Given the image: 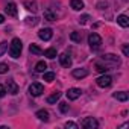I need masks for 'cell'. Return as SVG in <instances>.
I'll list each match as a JSON object with an SVG mask.
<instances>
[{"mask_svg":"<svg viewBox=\"0 0 129 129\" xmlns=\"http://www.w3.org/2000/svg\"><path fill=\"white\" fill-rule=\"evenodd\" d=\"M21 50H23V43L20 38H14L9 44V55L12 58H18L21 55Z\"/></svg>","mask_w":129,"mask_h":129,"instance_id":"obj_1","label":"cell"},{"mask_svg":"<svg viewBox=\"0 0 129 129\" xmlns=\"http://www.w3.org/2000/svg\"><path fill=\"white\" fill-rule=\"evenodd\" d=\"M88 44H90V47H91L93 50H97V49L102 46V38H100V35L96 34V32L90 34V35H88Z\"/></svg>","mask_w":129,"mask_h":129,"instance_id":"obj_2","label":"cell"},{"mask_svg":"<svg viewBox=\"0 0 129 129\" xmlns=\"http://www.w3.org/2000/svg\"><path fill=\"white\" fill-rule=\"evenodd\" d=\"M102 61L105 62H109V66H120V58L117 55H112V53H105L102 55Z\"/></svg>","mask_w":129,"mask_h":129,"instance_id":"obj_3","label":"cell"},{"mask_svg":"<svg viewBox=\"0 0 129 129\" xmlns=\"http://www.w3.org/2000/svg\"><path fill=\"white\" fill-rule=\"evenodd\" d=\"M29 93H30V96L38 97V96H41V94L44 93V87H43L40 82H34V84L29 87Z\"/></svg>","mask_w":129,"mask_h":129,"instance_id":"obj_4","label":"cell"},{"mask_svg":"<svg viewBox=\"0 0 129 129\" xmlns=\"http://www.w3.org/2000/svg\"><path fill=\"white\" fill-rule=\"evenodd\" d=\"M81 126L85 129H96V127H99V121L93 117H87L81 121Z\"/></svg>","mask_w":129,"mask_h":129,"instance_id":"obj_5","label":"cell"},{"mask_svg":"<svg viewBox=\"0 0 129 129\" xmlns=\"http://www.w3.org/2000/svg\"><path fill=\"white\" fill-rule=\"evenodd\" d=\"M96 84H97L100 88H108V87H111V84H112V78L108 76V75H103V76H100V78L96 79Z\"/></svg>","mask_w":129,"mask_h":129,"instance_id":"obj_6","label":"cell"},{"mask_svg":"<svg viewBox=\"0 0 129 129\" xmlns=\"http://www.w3.org/2000/svg\"><path fill=\"white\" fill-rule=\"evenodd\" d=\"M59 62H61V66L66 67V69L72 67V58H70V55H67V53H61V55H59Z\"/></svg>","mask_w":129,"mask_h":129,"instance_id":"obj_7","label":"cell"},{"mask_svg":"<svg viewBox=\"0 0 129 129\" xmlns=\"http://www.w3.org/2000/svg\"><path fill=\"white\" fill-rule=\"evenodd\" d=\"M81 94H82V90H81V88H70V90L67 91L69 100H76V99L81 97Z\"/></svg>","mask_w":129,"mask_h":129,"instance_id":"obj_8","label":"cell"},{"mask_svg":"<svg viewBox=\"0 0 129 129\" xmlns=\"http://www.w3.org/2000/svg\"><path fill=\"white\" fill-rule=\"evenodd\" d=\"M108 70H111V66H109V64H106L105 61H97V62H96V72H99V73H106Z\"/></svg>","mask_w":129,"mask_h":129,"instance_id":"obj_9","label":"cell"},{"mask_svg":"<svg viewBox=\"0 0 129 129\" xmlns=\"http://www.w3.org/2000/svg\"><path fill=\"white\" fill-rule=\"evenodd\" d=\"M5 12H6L8 15H11V17H17V14H18V11H17V5L12 3V2H9V3L5 6Z\"/></svg>","mask_w":129,"mask_h":129,"instance_id":"obj_10","label":"cell"},{"mask_svg":"<svg viewBox=\"0 0 129 129\" xmlns=\"http://www.w3.org/2000/svg\"><path fill=\"white\" fill-rule=\"evenodd\" d=\"M5 88H6V93H9V94H17L18 93V85L14 81H6Z\"/></svg>","mask_w":129,"mask_h":129,"instance_id":"obj_11","label":"cell"},{"mask_svg":"<svg viewBox=\"0 0 129 129\" xmlns=\"http://www.w3.org/2000/svg\"><path fill=\"white\" fill-rule=\"evenodd\" d=\"M52 35H53V32H52V29H49V27H44V29H41V30L38 32V37H40L41 40H44V41H49V40L52 38Z\"/></svg>","mask_w":129,"mask_h":129,"instance_id":"obj_12","label":"cell"},{"mask_svg":"<svg viewBox=\"0 0 129 129\" xmlns=\"http://www.w3.org/2000/svg\"><path fill=\"white\" fill-rule=\"evenodd\" d=\"M73 78H76V79H82V78H85V76H88V70L87 69H76V70H73Z\"/></svg>","mask_w":129,"mask_h":129,"instance_id":"obj_13","label":"cell"},{"mask_svg":"<svg viewBox=\"0 0 129 129\" xmlns=\"http://www.w3.org/2000/svg\"><path fill=\"white\" fill-rule=\"evenodd\" d=\"M70 6H72V9H75V11H82L85 5H84L82 0H72V2H70Z\"/></svg>","mask_w":129,"mask_h":129,"instance_id":"obj_14","label":"cell"},{"mask_svg":"<svg viewBox=\"0 0 129 129\" xmlns=\"http://www.w3.org/2000/svg\"><path fill=\"white\" fill-rule=\"evenodd\" d=\"M50 114H49V111H46V109H40V111H37V114H35V117H38L40 120H43V121H49V117Z\"/></svg>","mask_w":129,"mask_h":129,"instance_id":"obj_15","label":"cell"},{"mask_svg":"<svg viewBox=\"0 0 129 129\" xmlns=\"http://www.w3.org/2000/svg\"><path fill=\"white\" fill-rule=\"evenodd\" d=\"M117 23H118L121 27H127V26H129V18H127V15H123V14L118 15V17H117Z\"/></svg>","mask_w":129,"mask_h":129,"instance_id":"obj_16","label":"cell"},{"mask_svg":"<svg viewBox=\"0 0 129 129\" xmlns=\"http://www.w3.org/2000/svg\"><path fill=\"white\" fill-rule=\"evenodd\" d=\"M59 99H61V93H59V91H55V93H52V94L47 97V103H56Z\"/></svg>","mask_w":129,"mask_h":129,"instance_id":"obj_17","label":"cell"},{"mask_svg":"<svg viewBox=\"0 0 129 129\" xmlns=\"http://www.w3.org/2000/svg\"><path fill=\"white\" fill-rule=\"evenodd\" d=\"M127 93L126 91H118V93H114V99H117V100H120V102H126L127 100Z\"/></svg>","mask_w":129,"mask_h":129,"instance_id":"obj_18","label":"cell"},{"mask_svg":"<svg viewBox=\"0 0 129 129\" xmlns=\"http://www.w3.org/2000/svg\"><path fill=\"white\" fill-rule=\"evenodd\" d=\"M23 6H24V8H26L27 11H32V12H37V9H38V8H37V3H35V2H27V0H26L24 3H23Z\"/></svg>","mask_w":129,"mask_h":129,"instance_id":"obj_19","label":"cell"},{"mask_svg":"<svg viewBox=\"0 0 129 129\" xmlns=\"http://www.w3.org/2000/svg\"><path fill=\"white\" fill-rule=\"evenodd\" d=\"M46 69H47V64H46L44 61H40V62H37L35 70H37L38 73H44V72H46Z\"/></svg>","mask_w":129,"mask_h":129,"instance_id":"obj_20","label":"cell"},{"mask_svg":"<svg viewBox=\"0 0 129 129\" xmlns=\"http://www.w3.org/2000/svg\"><path fill=\"white\" fill-rule=\"evenodd\" d=\"M44 20H47V21H55V20H56V14H53L50 9H47V11H44Z\"/></svg>","mask_w":129,"mask_h":129,"instance_id":"obj_21","label":"cell"},{"mask_svg":"<svg viewBox=\"0 0 129 129\" xmlns=\"http://www.w3.org/2000/svg\"><path fill=\"white\" fill-rule=\"evenodd\" d=\"M38 21H40L38 17H27V18H24V23H26L27 26H37Z\"/></svg>","mask_w":129,"mask_h":129,"instance_id":"obj_22","label":"cell"},{"mask_svg":"<svg viewBox=\"0 0 129 129\" xmlns=\"http://www.w3.org/2000/svg\"><path fill=\"white\" fill-rule=\"evenodd\" d=\"M43 53H44V56H47L49 59H53V58H56V49H53V47H52V49H47V50H44Z\"/></svg>","mask_w":129,"mask_h":129,"instance_id":"obj_23","label":"cell"},{"mask_svg":"<svg viewBox=\"0 0 129 129\" xmlns=\"http://www.w3.org/2000/svg\"><path fill=\"white\" fill-rule=\"evenodd\" d=\"M70 40L75 41V43H81V41H82V35H81V32H72V34H70Z\"/></svg>","mask_w":129,"mask_h":129,"instance_id":"obj_24","label":"cell"},{"mask_svg":"<svg viewBox=\"0 0 129 129\" xmlns=\"http://www.w3.org/2000/svg\"><path fill=\"white\" fill-rule=\"evenodd\" d=\"M29 50H30V53H35V55H43V50H41L37 44H30V46H29Z\"/></svg>","mask_w":129,"mask_h":129,"instance_id":"obj_25","label":"cell"},{"mask_svg":"<svg viewBox=\"0 0 129 129\" xmlns=\"http://www.w3.org/2000/svg\"><path fill=\"white\" fill-rule=\"evenodd\" d=\"M44 81L46 82H53L55 81V73H44Z\"/></svg>","mask_w":129,"mask_h":129,"instance_id":"obj_26","label":"cell"},{"mask_svg":"<svg viewBox=\"0 0 129 129\" xmlns=\"http://www.w3.org/2000/svg\"><path fill=\"white\" fill-rule=\"evenodd\" d=\"M88 20H90V15H88V14H85V15H81V17L78 18V21H79L81 24H87V23H88Z\"/></svg>","mask_w":129,"mask_h":129,"instance_id":"obj_27","label":"cell"},{"mask_svg":"<svg viewBox=\"0 0 129 129\" xmlns=\"http://www.w3.org/2000/svg\"><path fill=\"white\" fill-rule=\"evenodd\" d=\"M6 50H8V43L6 41H2V43H0V56H2Z\"/></svg>","mask_w":129,"mask_h":129,"instance_id":"obj_28","label":"cell"},{"mask_svg":"<svg viewBox=\"0 0 129 129\" xmlns=\"http://www.w3.org/2000/svg\"><path fill=\"white\" fill-rule=\"evenodd\" d=\"M59 111H61V112H64V114H66V112L69 111V105H67L66 102H61V103H59Z\"/></svg>","mask_w":129,"mask_h":129,"instance_id":"obj_29","label":"cell"},{"mask_svg":"<svg viewBox=\"0 0 129 129\" xmlns=\"http://www.w3.org/2000/svg\"><path fill=\"white\" fill-rule=\"evenodd\" d=\"M8 70H9L8 64H0V75H5V73H8Z\"/></svg>","mask_w":129,"mask_h":129,"instance_id":"obj_30","label":"cell"},{"mask_svg":"<svg viewBox=\"0 0 129 129\" xmlns=\"http://www.w3.org/2000/svg\"><path fill=\"white\" fill-rule=\"evenodd\" d=\"M64 126H66V127H72V129H78V124H76V123H73V121H67Z\"/></svg>","mask_w":129,"mask_h":129,"instance_id":"obj_31","label":"cell"},{"mask_svg":"<svg viewBox=\"0 0 129 129\" xmlns=\"http://www.w3.org/2000/svg\"><path fill=\"white\" fill-rule=\"evenodd\" d=\"M123 55L124 56H129V47H127V44L123 46Z\"/></svg>","mask_w":129,"mask_h":129,"instance_id":"obj_32","label":"cell"},{"mask_svg":"<svg viewBox=\"0 0 129 129\" xmlns=\"http://www.w3.org/2000/svg\"><path fill=\"white\" fill-rule=\"evenodd\" d=\"M5 94H6V88L3 85H0V97H3Z\"/></svg>","mask_w":129,"mask_h":129,"instance_id":"obj_33","label":"cell"},{"mask_svg":"<svg viewBox=\"0 0 129 129\" xmlns=\"http://www.w3.org/2000/svg\"><path fill=\"white\" fill-rule=\"evenodd\" d=\"M3 21H5V17H3V15H2V14H0V24H2V23H3Z\"/></svg>","mask_w":129,"mask_h":129,"instance_id":"obj_34","label":"cell"}]
</instances>
